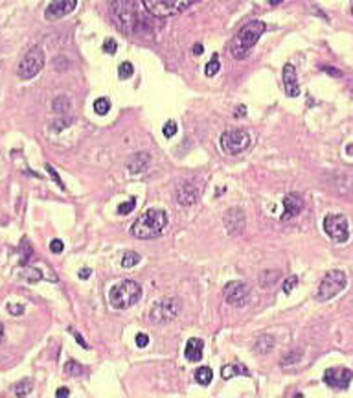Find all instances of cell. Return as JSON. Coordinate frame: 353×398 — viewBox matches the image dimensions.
I'll return each instance as SVG.
<instances>
[{
	"instance_id": "1",
	"label": "cell",
	"mask_w": 353,
	"mask_h": 398,
	"mask_svg": "<svg viewBox=\"0 0 353 398\" xmlns=\"http://www.w3.org/2000/svg\"><path fill=\"white\" fill-rule=\"evenodd\" d=\"M265 30H267V24L263 21H250L243 26L230 45V54L234 59H239V61L245 59L252 52L256 43L259 41V37L265 33Z\"/></svg>"
},
{
	"instance_id": "2",
	"label": "cell",
	"mask_w": 353,
	"mask_h": 398,
	"mask_svg": "<svg viewBox=\"0 0 353 398\" xmlns=\"http://www.w3.org/2000/svg\"><path fill=\"white\" fill-rule=\"evenodd\" d=\"M167 225V214L166 210L160 209H149L138 218L131 227V234L138 240H149L157 238Z\"/></svg>"
},
{
	"instance_id": "3",
	"label": "cell",
	"mask_w": 353,
	"mask_h": 398,
	"mask_svg": "<svg viewBox=\"0 0 353 398\" xmlns=\"http://www.w3.org/2000/svg\"><path fill=\"white\" fill-rule=\"evenodd\" d=\"M142 299V288L138 282L135 281H125L118 282L111 288L109 291V302L114 310H127V308L135 306L138 301Z\"/></svg>"
},
{
	"instance_id": "4",
	"label": "cell",
	"mask_w": 353,
	"mask_h": 398,
	"mask_svg": "<svg viewBox=\"0 0 353 398\" xmlns=\"http://www.w3.org/2000/svg\"><path fill=\"white\" fill-rule=\"evenodd\" d=\"M112 19L127 33L140 30V13L133 0H111Z\"/></svg>"
},
{
	"instance_id": "5",
	"label": "cell",
	"mask_w": 353,
	"mask_h": 398,
	"mask_svg": "<svg viewBox=\"0 0 353 398\" xmlns=\"http://www.w3.org/2000/svg\"><path fill=\"white\" fill-rule=\"evenodd\" d=\"M45 50L40 46H31L24 54V57L20 59L19 68H17L20 79L28 82V79H33L37 74H40V70L45 68Z\"/></svg>"
},
{
	"instance_id": "6",
	"label": "cell",
	"mask_w": 353,
	"mask_h": 398,
	"mask_svg": "<svg viewBox=\"0 0 353 398\" xmlns=\"http://www.w3.org/2000/svg\"><path fill=\"white\" fill-rule=\"evenodd\" d=\"M252 144L250 133L245 129H228L219 138V146L227 155H239L243 151H247Z\"/></svg>"
},
{
	"instance_id": "7",
	"label": "cell",
	"mask_w": 353,
	"mask_h": 398,
	"mask_svg": "<svg viewBox=\"0 0 353 398\" xmlns=\"http://www.w3.org/2000/svg\"><path fill=\"white\" fill-rule=\"evenodd\" d=\"M346 275H344L342 271L338 269H331L328 271L324 278L320 281V286L317 290V301L320 302H326L329 299H333L335 295H338L340 291L346 288Z\"/></svg>"
},
{
	"instance_id": "8",
	"label": "cell",
	"mask_w": 353,
	"mask_h": 398,
	"mask_svg": "<svg viewBox=\"0 0 353 398\" xmlns=\"http://www.w3.org/2000/svg\"><path fill=\"white\" fill-rule=\"evenodd\" d=\"M201 0H142V4L155 17H171Z\"/></svg>"
},
{
	"instance_id": "9",
	"label": "cell",
	"mask_w": 353,
	"mask_h": 398,
	"mask_svg": "<svg viewBox=\"0 0 353 398\" xmlns=\"http://www.w3.org/2000/svg\"><path fill=\"white\" fill-rule=\"evenodd\" d=\"M179 313H181V302L167 297V299H160L153 304L151 311H149V319L155 325H167L173 319H176Z\"/></svg>"
},
{
	"instance_id": "10",
	"label": "cell",
	"mask_w": 353,
	"mask_h": 398,
	"mask_svg": "<svg viewBox=\"0 0 353 398\" xmlns=\"http://www.w3.org/2000/svg\"><path fill=\"white\" fill-rule=\"evenodd\" d=\"M324 232L335 244H346L349 240V223L342 214H328L324 218Z\"/></svg>"
},
{
	"instance_id": "11",
	"label": "cell",
	"mask_w": 353,
	"mask_h": 398,
	"mask_svg": "<svg viewBox=\"0 0 353 398\" xmlns=\"http://www.w3.org/2000/svg\"><path fill=\"white\" fill-rule=\"evenodd\" d=\"M225 299H227V302L230 306L243 308L250 301V288H248L247 282H241V281L230 282L225 288Z\"/></svg>"
},
{
	"instance_id": "12",
	"label": "cell",
	"mask_w": 353,
	"mask_h": 398,
	"mask_svg": "<svg viewBox=\"0 0 353 398\" xmlns=\"http://www.w3.org/2000/svg\"><path fill=\"white\" fill-rule=\"evenodd\" d=\"M77 8V0H52L50 4L46 6L45 10V19L46 21H59L63 17H66L68 13Z\"/></svg>"
},
{
	"instance_id": "13",
	"label": "cell",
	"mask_w": 353,
	"mask_h": 398,
	"mask_svg": "<svg viewBox=\"0 0 353 398\" xmlns=\"http://www.w3.org/2000/svg\"><path fill=\"white\" fill-rule=\"evenodd\" d=\"M353 380V371L346 367H333L324 373V382L333 389H346Z\"/></svg>"
},
{
	"instance_id": "14",
	"label": "cell",
	"mask_w": 353,
	"mask_h": 398,
	"mask_svg": "<svg viewBox=\"0 0 353 398\" xmlns=\"http://www.w3.org/2000/svg\"><path fill=\"white\" fill-rule=\"evenodd\" d=\"M245 225H247V216H245V210L239 207H234L225 214V227L230 236H241Z\"/></svg>"
},
{
	"instance_id": "15",
	"label": "cell",
	"mask_w": 353,
	"mask_h": 398,
	"mask_svg": "<svg viewBox=\"0 0 353 398\" xmlns=\"http://www.w3.org/2000/svg\"><path fill=\"white\" fill-rule=\"evenodd\" d=\"M199 197H201V188L193 181L182 183L179 186V190H176V201L182 207H192V205H195L199 201Z\"/></svg>"
},
{
	"instance_id": "16",
	"label": "cell",
	"mask_w": 353,
	"mask_h": 398,
	"mask_svg": "<svg viewBox=\"0 0 353 398\" xmlns=\"http://www.w3.org/2000/svg\"><path fill=\"white\" fill-rule=\"evenodd\" d=\"M283 89H285V94L289 98H296L300 94V85H298V76H296V70H294V66L291 63L287 65H283Z\"/></svg>"
},
{
	"instance_id": "17",
	"label": "cell",
	"mask_w": 353,
	"mask_h": 398,
	"mask_svg": "<svg viewBox=\"0 0 353 398\" xmlns=\"http://www.w3.org/2000/svg\"><path fill=\"white\" fill-rule=\"evenodd\" d=\"M283 209H285V212H283L282 220H289V218H294V216H298L300 212H302V209H303V199L300 197L298 194H289V195H285V199H283Z\"/></svg>"
},
{
	"instance_id": "18",
	"label": "cell",
	"mask_w": 353,
	"mask_h": 398,
	"mask_svg": "<svg viewBox=\"0 0 353 398\" xmlns=\"http://www.w3.org/2000/svg\"><path fill=\"white\" fill-rule=\"evenodd\" d=\"M149 163H151V155L149 153H137L129 158L127 170H129L133 175H138V174H142V172H146Z\"/></svg>"
},
{
	"instance_id": "19",
	"label": "cell",
	"mask_w": 353,
	"mask_h": 398,
	"mask_svg": "<svg viewBox=\"0 0 353 398\" xmlns=\"http://www.w3.org/2000/svg\"><path fill=\"white\" fill-rule=\"evenodd\" d=\"M202 348H204V343H202L201 337H192L186 343V348H184L188 362H199L202 357Z\"/></svg>"
},
{
	"instance_id": "20",
	"label": "cell",
	"mask_w": 353,
	"mask_h": 398,
	"mask_svg": "<svg viewBox=\"0 0 353 398\" xmlns=\"http://www.w3.org/2000/svg\"><path fill=\"white\" fill-rule=\"evenodd\" d=\"M195 380L201 383V385H210L213 380V371L208 367V365H202V367H199L195 371Z\"/></svg>"
},
{
	"instance_id": "21",
	"label": "cell",
	"mask_w": 353,
	"mask_h": 398,
	"mask_svg": "<svg viewBox=\"0 0 353 398\" xmlns=\"http://www.w3.org/2000/svg\"><path fill=\"white\" fill-rule=\"evenodd\" d=\"M237 374H243V376H248V371L243 365H225L221 369V376L225 380H230V378L237 376Z\"/></svg>"
},
{
	"instance_id": "22",
	"label": "cell",
	"mask_w": 353,
	"mask_h": 398,
	"mask_svg": "<svg viewBox=\"0 0 353 398\" xmlns=\"http://www.w3.org/2000/svg\"><path fill=\"white\" fill-rule=\"evenodd\" d=\"M52 111L57 114H65L66 111H70V100L66 96H57L52 102Z\"/></svg>"
},
{
	"instance_id": "23",
	"label": "cell",
	"mask_w": 353,
	"mask_h": 398,
	"mask_svg": "<svg viewBox=\"0 0 353 398\" xmlns=\"http://www.w3.org/2000/svg\"><path fill=\"white\" fill-rule=\"evenodd\" d=\"M276 281H280V273H278V271H265V273L259 275V286L261 288L274 286Z\"/></svg>"
},
{
	"instance_id": "24",
	"label": "cell",
	"mask_w": 353,
	"mask_h": 398,
	"mask_svg": "<svg viewBox=\"0 0 353 398\" xmlns=\"http://www.w3.org/2000/svg\"><path fill=\"white\" fill-rule=\"evenodd\" d=\"M274 347V339L271 336H261L256 341V350L259 354H267L269 350H273Z\"/></svg>"
},
{
	"instance_id": "25",
	"label": "cell",
	"mask_w": 353,
	"mask_h": 398,
	"mask_svg": "<svg viewBox=\"0 0 353 398\" xmlns=\"http://www.w3.org/2000/svg\"><path fill=\"white\" fill-rule=\"evenodd\" d=\"M142 260V256L138 255V253H135V251H127L125 255H123V260H121V265L125 267V269H131V267H135V265H138Z\"/></svg>"
},
{
	"instance_id": "26",
	"label": "cell",
	"mask_w": 353,
	"mask_h": 398,
	"mask_svg": "<svg viewBox=\"0 0 353 398\" xmlns=\"http://www.w3.org/2000/svg\"><path fill=\"white\" fill-rule=\"evenodd\" d=\"M20 278H24L26 282H39L42 278V273L37 267H26L22 273H20Z\"/></svg>"
},
{
	"instance_id": "27",
	"label": "cell",
	"mask_w": 353,
	"mask_h": 398,
	"mask_svg": "<svg viewBox=\"0 0 353 398\" xmlns=\"http://www.w3.org/2000/svg\"><path fill=\"white\" fill-rule=\"evenodd\" d=\"M219 70H221V63H219L217 54H213V57L206 63V66H204V74H206L208 77H212V76H215Z\"/></svg>"
},
{
	"instance_id": "28",
	"label": "cell",
	"mask_w": 353,
	"mask_h": 398,
	"mask_svg": "<svg viewBox=\"0 0 353 398\" xmlns=\"http://www.w3.org/2000/svg\"><path fill=\"white\" fill-rule=\"evenodd\" d=\"M94 111H96V114H100V116L107 114V112L111 111V100H109V98H98L96 102H94Z\"/></svg>"
},
{
	"instance_id": "29",
	"label": "cell",
	"mask_w": 353,
	"mask_h": 398,
	"mask_svg": "<svg viewBox=\"0 0 353 398\" xmlns=\"http://www.w3.org/2000/svg\"><path fill=\"white\" fill-rule=\"evenodd\" d=\"M65 374L66 376H79V374H83V367L74 360H68L65 363Z\"/></svg>"
},
{
	"instance_id": "30",
	"label": "cell",
	"mask_w": 353,
	"mask_h": 398,
	"mask_svg": "<svg viewBox=\"0 0 353 398\" xmlns=\"http://www.w3.org/2000/svg\"><path fill=\"white\" fill-rule=\"evenodd\" d=\"M133 74H135V66H133V63L123 61L120 66H118V76H120V79H129Z\"/></svg>"
},
{
	"instance_id": "31",
	"label": "cell",
	"mask_w": 353,
	"mask_h": 398,
	"mask_svg": "<svg viewBox=\"0 0 353 398\" xmlns=\"http://www.w3.org/2000/svg\"><path fill=\"white\" fill-rule=\"evenodd\" d=\"M72 122H74V118H70V116L56 118V120H54V124H52V131L61 133L65 128H68V126H70Z\"/></svg>"
},
{
	"instance_id": "32",
	"label": "cell",
	"mask_w": 353,
	"mask_h": 398,
	"mask_svg": "<svg viewBox=\"0 0 353 398\" xmlns=\"http://www.w3.org/2000/svg\"><path fill=\"white\" fill-rule=\"evenodd\" d=\"M31 389H33V385H31V382L30 380H24V382H20L19 385H15V389H13V391H15V394L17 396H28V394L31 393Z\"/></svg>"
},
{
	"instance_id": "33",
	"label": "cell",
	"mask_w": 353,
	"mask_h": 398,
	"mask_svg": "<svg viewBox=\"0 0 353 398\" xmlns=\"http://www.w3.org/2000/svg\"><path fill=\"white\" fill-rule=\"evenodd\" d=\"M135 207H137V199H129V201H125V203H121L120 207H118V214L120 216L131 214Z\"/></svg>"
},
{
	"instance_id": "34",
	"label": "cell",
	"mask_w": 353,
	"mask_h": 398,
	"mask_svg": "<svg viewBox=\"0 0 353 398\" xmlns=\"http://www.w3.org/2000/svg\"><path fill=\"white\" fill-rule=\"evenodd\" d=\"M298 286V276H289V278H285L283 281V286H282V290H283V293H291V291L294 290V288Z\"/></svg>"
},
{
	"instance_id": "35",
	"label": "cell",
	"mask_w": 353,
	"mask_h": 398,
	"mask_svg": "<svg viewBox=\"0 0 353 398\" xmlns=\"http://www.w3.org/2000/svg\"><path fill=\"white\" fill-rule=\"evenodd\" d=\"M176 129H179V126H176V122H173V120H169V122L164 124V128H162V133H164V137L166 138H171L173 135L176 133Z\"/></svg>"
},
{
	"instance_id": "36",
	"label": "cell",
	"mask_w": 353,
	"mask_h": 398,
	"mask_svg": "<svg viewBox=\"0 0 353 398\" xmlns=\"http://www.w3.org/2000/svg\"><path fill=\"white\" fill-rule=\"evenodd\" d=\"M302 357V350H296V352H289V356H285L282 360V365H291V363H296L298 360Z\"/></svg>"
},
{
	"instance_id": "37",
	"label": "cell",
	"mask_w": 353,
	"mask_h": 398,
	"mask_svg": "<svg viewBox=\"0 0 353 398\" xmlns=\"http://www.w3.org/2000/svg\"><path fill=\"white\" fill-rule=\"evenodd\" d=\"M118 50V45H116V41H114V39H107L105 43H103V52H105V54H114V52Z\"/></svg>"
},
{
	"instance_id": "38",
	"label": "cell",
	"mask_w": 353,
	"mask_h": 398,
	"mask_svg": "<svg viewBox=\"0 0 353 398\" xmlns=\"http://www.w3.org/2000/svg\"><path fill=\"white\" fill-rule=\"evenodd\" d=\"M63 249H65V244H63V242L61 240H52L50 242V251L52 253H56V255H59V253H63Z\"/></svg>"
},
{
	"instance_id": "39",
	"label": "cell",
	"mask_w": 353,
	"mask_h": 398,
	"mask_svg": "<svg viewBox=\"0 0 353 398\" xmlns=\"http://www.w3.org/2000/svg\"><path fill=\"white\" fill-rule=\"evenodd\" d=\"M135 341H137V347H140V348H144V347H147V345H149V336H147V334H137V339H135Z\"/></svg>"
},
{
	"instance_id": "40",
	"label": "cell",
	"mask_w": 353,
	"mask_h": 398,
	"mask_svg": "<svg viewBox=\"0 0 353 398\" xmlns=\"http://www.w3.org/2000/svg\"><path fill=\"white\" fill-rule=\"evenodd\" d=\"M8 310H10L11 315H22L24 313V306L22 304H8Z\"/></svg>"
},
{
	"instance_id": "41",
	"label": "cell",
	"mask_w": 353,
	"mask_h": 398,
	"mask_svg": "<svg viewBox=\"0 0 353 398\" xmlns=\"http://www.w3.org/2000/svg\"><path fill=\"white\" fill-rule=\"evenodd\" d=\"M46 170H48V172H50V175H52V177H54V181H56V183H57V184H59L61 188L65 190V184H63V181H61V177H59V175H57V174H56V170L52 168L50 164H48V166H46Z\"/></svg>"
},
{
	"instance_id": "42",
	"label": "cell",
	"mask_w": 353,
	"mask_h": 398,
	"mask_svg": "<svg viewBox=\"0 0 353 398\" xmlns=\"http://www.w3.org/2000/svg\"><path fill=\"white\" fill-rule=\"evenodd\" d=\"M28 244V242L24 240V245ZM28 256H31V247H26L24 251H22V258H20V264L24 265L26 264V260H28Z\"/></svg>"
},
{
	"instance_id": "43",
	"label": "cell",
	"mask_w": 353,
	"mask_h": 398,
	"mask_svg": "<svg viewBox=\"0 0 353 398\" xmlns=\"http://www.w3.org/2000/svg\"><path fill=\"white\" fill-rule=\"evenodd\" d=\"M70 332H72V334H74V337H76V341L79 343L81 347H83V348L89 347V345H86V343H85V339H83V336H81L79 332H74V330H72V328H70Z\"/></svg>"
},
{
	"instance_id": "44",
	"label": "cell",
	"mask_w": 353,
	"mask_h": 398,
	"mask_svg": "<svg viewBox=\"0 0 353 398\" xmlns=\"http://www.w3.org/2000/svg\"><path fill=\"white\" fill-rule=\"evenodd\" d=\"M91 275H92V271L89 269V267H81V269H79V278H81V281H86V278H89Z\"/></svg>"
},
{
	"instance_id": "45",
	"label": "cell",
	"mask_w": 353,
	"mask_h": 398,
	"mask_svg": "<svg viewBox=\"0 0 353 398\" xmlns=\"http://www.w3.org/2000/svg\"><path fill=\"white\" fill-rule=\"evenodd\" d=\"M68 394H70V391H68L66 387H61V389H57V391H56V396H57V398H59V396H61V398H63V396H68Z\"/></svg>"
},
{
	"instance_id": "46",
	"label": "cell",
	"mask_w": 353,
	"mask_h": 398,
	"mask_svg": "<svg viewBox=\"0 0 353 398\" xmlns=\"http://www.w3.org/2000/svg\"><path fill=\"white\" fill-rule=\"evenodd\" d=\"M202 50H204V48H202V45H201V43H197V45L193 46V54H195V56H201V54H202Z\"/></svg>"
},
{
	"instance_id": "47",
	"label": "cell",
	"mask_w": 353,
	"mask_h": 398,
	"mask_svg": "<svg viewBox=\"0 0 353 398\" xmlns=\"http://www.w3.org/2000/svg\"><path fill=\"white\" fill-rule=\"evenodd\" d=\"M2 339H4V325L0 323V343H2Z\"/></svg>"
},
{
	"instance_id": "48",
	"label": "cell",
	"mask_w": 353,
	"mask_h": 398,
	"mask_svg": "<svg viewBox=\"0 0 353 398\" xmlns=\"http://www.w3.org/2000/svg\"><path fill=\"white\" fill-rule=\"evenodd\" d=\"M241 114H245V107H243V105L236 111V116H241Z\"/></svg>"
},
{
	"instance_id": "49",
	"label": "cell",
	"mask_w": 353,
	"mask_h": 398,
	"mask_svg": "<svg viewBox=\"0 0 353 398\" xmlns=\"http://www.w3.org/2000/svg\"><path fill=\"white\" fill-rule=\"evenodd\" d=\"M283 0H269V4L271 6H278V4H282Z\"/></svg>"
}]
</instances>
